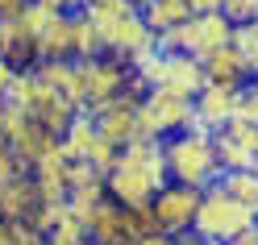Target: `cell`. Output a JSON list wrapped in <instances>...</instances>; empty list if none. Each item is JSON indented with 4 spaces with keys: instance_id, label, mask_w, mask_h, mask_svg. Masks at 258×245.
Masks as SVG:
<instances>
[{
    "instance_id": "6da1fadb",
    "label": "cell",
    "mask_w": 258,
    "mask_h": 245,
    "mask_svg": "<svg viewBox=\"0 0 258 245\" xmlns=\"http://www.w3.org/2000/svg\"><path fill=\"white\" fill-rule=\"evenodd\" d=\"M163 154H167V175L171 183H187V187H213L221 179V162H217V145L213 133L200 125L183 129V133L163 137Z\"/></svg>"
},
{
    "instance_id": "7a4b0ae2",
    "label": "cell",
    "mask_w": 258,
    "mask_h": 245,
    "mask_svg": "<svg viewBox=\"0 0 258 245\" xmlns=\"http://www.w3.org/2000/svg\"><path fill=\"white\" fill-rule=\"evenodd\" d=\"M254 224H258L254 212H250L246 204H237L221 183H213V187H204V195H200V208H196V224H191V233L204 237V241L229 245L237 233H246V228H254Z\"/></svg>"
},
{
    "instance_id": "3957f363",
    "label": "cell",
    "mask_w": 258,
    "mask_h": 245,
    "mask_svg": "<svg viewBox=\"0 0 258 245\" xmlns=\"http://www.w3.org/2000/svg\"><path fill=\"white\" fill-rule=\"evenodd\" d=\"M196 125V100L171 88H150L138 104V137H171Z\"/></svg>"
},
{
    "instance_id": "277c9868",
    "label": "cell",
    "mask_w": 258,
    "mask_h": 245,
    "mask_svg": "<svg viewBox=\"0 0 258 245\" xmlns=\"http://www.w3.org/2000/svg\"><path fill=\"white\" fill-rule=\"evenodd\" d=\"M75 62H79V75H84V92H88L84 112L100 108V104H108V100H117L121 92H138V96L150 92V88L134 75V67L121 62L117 54H96V58H75Z\"/></svg>"
},
{
    "instance_id": "5b68a950",
    "label": "cell",
    "mask_w": 258,
    "mask_h": 245,
    "mask_svg": "<svg viewBox=\"0 0 258 245\" xmlns=\"http://www.w3.org/2000/svg\"><path fill=\"white\" fill-rule=\"evenodd\" d=\"M100 25V42H104V54H117L121 62L138 67L142 58L154 50V29L146 25L142 9H129V13H108V17H96Z\"/></svg>"
},
{
    "instance_id": "8992f818",
    "label": "cell",
    "mask_w": 258,
    "mask_h": 245,
    "mask_svg": "<svg viewBox=\"0 0 258 245\" xmlns=\"http://www.w3.org/2000/svg\"><path fill=\"white\" fill-rule=\"evenodd\" d=\"M163 183H171V179L154 175L150 167H138V162H129V158H117V167L104 175L108 200L121 204V208H150V200L158 195Z\"/></svg>"
},
{
    "instance_id": "52a82bcc",
    "label": "cell",
    "mask_w": 258,
    "mask_h": 245,
    "mask_svg": "<svg viewBox=\"0 0 258 245\" xmlns=\"http://www.w3.org/2000/svg\"><path fill=\"white\" fill-rule=\"evenodd\" d=\"M200 187H187V183H163L158 195L150 200V212L163 233L171 237H183L191 233V224H196V208H200Z\"/></svg>"
},
{
    "instance_id": "ba28073f",
    "label": "cell",
    "mask_w": 258,
    "mask_h": 245,
    "mask_svg": "<svg viewBox=\"0 0 258 245\" xmlns=\"http://www.w3.org/2000/svg\"><path fill=\"white\" fill-rule=\"evenodd\" d=\"M138 104H142V96H138V92H121L117 100H108V104H100V108H92L88 117L96 121V133H100V141H108V145H117V150H125V145L138 137Z\"/></svg>"
},
{
    "instance_id": "9c48e42d",
    "label": "cell",
    "mask_w": 258,
    "mask_h": 245,
    "mask_svg": "<svg viewBox=\"0 0 258 245\" xmlns=\"http://www.w3.org/2000/svg\"><path fill=\"white\" fill-rule=\"evenodd\" d=\"M229 42H233V21L225 13H196L191 21L179 25V50L191 58H208Z\"/></svg>"
},
{
    "instance_id": "30bf717a",
    "label": "cell",
    "mask_w": 258,
    "mask_h": 245,
    "mask_svg": "<svg viewBox=\"0 0 258 245\" xmlns=\"http://www.w3.org/2000/svg\"><path fill=\"white\" fill-rule=\"evenodd\" d=\"M241 112V88H225V84H204V92L196 96V125L217 133Z\"/></svg>"
},
{
    "instance_id": "8fae6325",
    "label": "cell",
    "mask_w": 258,
    "mask_h": 245,
    "mask_svg": "<svg viewBox=\"0 0 258 245\" xmlns=\"http://www.w3.org/2000/svg\"><path fill=\"white\" fill-rule=\"evenodd\" d=\"M34 71L58 92V100H67L75 112H84L88 92H84V75H79V62L75 58H46V62H34Z\"/></svg>"
},
{
    "instance_id": "7c38bea8",
    "label": "cell",
    "mask_w": 258,
    "mask_h": 245,
    "mask_svg": "<svg viewBox=\"0 0 258 245\" xmlns=\"http://www.w3.org/2000/svg\"><path fill=\"white\" fill-rule=\"evenodd\" d=\"M204 62L200 58H191V54H183V50H171V54H163V71H158V88H171V92H183V96H196L204 92Z\"/></svg>"
},
{
    "instance_id": "4fadbf2b",
    "label": "cell",
    "mask_w": 258,
    "mask_h": 245,
    "mask_svg": "<svg viewBox=\"0 0 258 245\" xmlns=\"http://www.w3.org/2000/svg\"><path fill=\"white\" fill-rule=\"evenodd\" d=\"M9 145H13V154L21 158V167H25V171H34L50 150H58V137H54L38 117H29V121L17 129V133L9 137Z\"/></svg>"
},
{
    "instance_id": "5bb4252c",
    "label": "cell",
    "mask_w": 258,
    "mask_h": 245,
    "mask_svg": "<svg viewBox=\"0 0 258 245\" xmlns=\"http://www.w3.org/2000/svg\"><path fill=\"white\" fill-rule=\"evenodd\" d=\"M67 171H71V158L62 154V150H50L34 171H29V175H34V183H38V195H42L46 204H67V195H71Z\"/></svg>"
},
{
    "instance_id": "9a60e30c",
    "label": "cell",
    "mask_w": 258,
    "mask_h": 245,
    "mask_svg": "<svg viewBox=\"0 0 258 245\" xmlns=\"http://www.w3.org/2000/svg\"><path fill=\"white\" fill-rule=\"evenodd\" d=\"M204 62V79L208 84H225V88H246L250 84V62L241 58V50L229 42V46H221V50H213L208 58H200Z\"/></svg>"
},
{
    "instance_id": "2e32d148",
    "label": "cell",
    "mask_w": 258,
    "mask_h": 245,
    "mask_svg": "<svg viewBox=\"0 0 258 245\" xmlns=\"http://www.w3.org/2000/svg\"><path fill=\"white\" fill-rule=\"evenodd\" d=\"M84 224H88L92 245H125L129 241V233H125V208L112 204V200H104L92 216H84Z\"/></svg>"
},
{
    "instance_id": "e0dca14e",
    "label": "cell",
    "mask_w": 258,
    "mask_h": 245,
    "mask_svg": "<svg viewBox=\"0 0 258 245\" xmlns=\"http://www.w3.org/2000/svg\"><path fill=\"white\" fill-rule=\"evenodd\" d=\"M0 58H9L17 71L38 62V38L21 21H0Z\"/></svg>"
},
{
    "instance_id": "ac0fdd59",
    "label": "cell",
    "mask_w": 258,
    "mask_h": 245,
    "mask_svg": "<svg viewBox=\"0 0 258 245\" xmlns=\"http://www.w3.org/2000/svg\"><path fill=\"white\" fill-rule=\"evenodd\" d=\"M38 204H42V195H38L34 175H17L5 183V220H29Z\"/></svg>"
},
{
    "instance_id": "d6986e66",
    "label": "cell",
    "mask_w": 258,
    "mask_h": 245,
    "mask_svg": "<svg viewBox=\"0 0 258 245\" xmlns=\"http://www.w3.org/2000/svg\"><path fill=\"white\" fill-rule=\"evenodd\" d=\"M104 54V42H100V25L88 9L71 13V58H96Z\"/></svg>"
},
{
    "instance_id": "ffe728a7",
    "label": "cell",
    "mask_w": 258,
    "mask_h": 245,
    "mask_svg": "<svg viewBox=\"0 0 258 245\" xmlns=\"http://www.w3.org/2000/svg\"><path fill=\"white\" fill-rule=\"evenodd\" d=\"M46 58H71V13H58L38 34V62Z\"/></svg>"
},
{
    "instance_id": "44dd1931",
    "label": "cell",
    "mask_w": 258,
    "mask_h": 245,
    "mask_svg": "<svg viewBox=\"0 0 258 245\" xmlns=\"http://www.w3.org/2000/svg\"><path fill=\"white\" fill-rule=\"evenodd\" d=\"M142 17H146V25L154 34H163V29H175V25L191 21V5L187 0H146L142 5Z\"/></svg>"
},
{
    "instance_id": "7402d4cb",
    "label": "cell",
    "mask_w": 258,
    "mask_h": 245,
    "mask_svg": "<svg viewBox=\"0 0 258 245\" xmlns=\"http://www.w3.org/2000/svg\"><path fill=\"white\" fill-rule=\"evenodd\" d=\"M96 137H100V133H96V121L88 117V112H79V117L71 121V129L58 137V150L67 154L71 162H79V158H88V154H92Z\"/></svg>"
},
{
    "instance_id": "603a6c76",
    "label": "cell",
    "mask_w": 258,
    "mask_h": 245,
    "mask_svg": "<svg viewBox=\"0 0 258 245\" xmlns=\"http://www.w3.org/2000/svg\"><path fill=\"white\" fill-rule=\"evenodd\" d=\"M217 183L233 195L237 204H246L254 216H258V167H241V171H221Z\"/></svg>"
},
{
    "instance_id": "cb8c5ba5",
    "label": "cell",
    "mask_w": 258,
    "mask_h": 245,
    "mask_svg": "<svg viewBox=\"0 0 258 245\" xmlns=\"http://www.w3.org/2000/svg\"><path fill=\"white\" fill-rule=\"evenodd\" d=\"M50 245H92V237H88V224L75 216V212L67 208L62 216L54 220V228H50Z\"/></svg>"
},
{
    "instance_id": "d4e9b609",
    "label": "cell",
    "mask_w": 258,
    "mask_h": 245,
    "mask_svg": "<svg viewBox=\"0 0 258 245\" xmlns=\"http://www.w3.org/2000/svg\"><path fill=\"white\" fill-rule=\"evenodd\" d=\"M217 133H225L237 150H246L254 162H258V121H250V117H233L225 129H217Z\"/></svg>"
},
{
    "instance_id": "484cf974",
    "label": "cell",
    "mask_w": 258,
    "mask_h": 245,
    "mask_svg": "<svg viewBox=\"0 0 258 245\" xmlns=\"http://www.w3.org/2000/svg\"><path fill=\"white\" fill-rule=\"evenodd\" d=\"M233 46L241 50V58L250 62V75H258V21L233 25Z\"/></svg>"
},
{
    "instance_id": "4316f807",
    "label": "cell",
    "mask_w": 258,
    "mask_h": 245,
    "mask_svg": "<svg viewBox=\"0 0 258 245\" xmlns=\"http://www.w3.org/2000/svg\"><path fill=\"white\" fill-rule=\"evenodd\" d=\"M125 233H129V241H142V237H150V233H158V220H154V212L150 208H125Z\"/></svg>"
},
{
    "instance_id": "83f0119b",
    "label": "cell",
    "mask_w": 258,
    "mask_h": 245,
    "mask_svg": "<svg viewBox=\"0 0 258 245\" xmlns=\"http://www.w3.org/2000/svg\"><path fill=\"white\" fill-rule=\"evenodd\" d=\"M117 158H121V150H117V145H108V141H100V137H96L92 154H88V162H92L96 171H100V175H108L112 167H117Z\"/></svg>"
},
{
    "instance_id": "f1b7e54d",
    "label": "cell",
    "mask_w": 258,
    "mask_h": 245,
    "mask_svg": "<svg viewBox=\"0 0 258 245\" xmlns=\"http://www.w3.org/2000/svg\"><path fill=\"white\" fill-rule=\"evenodd\" d=\"M225 17L233 25H246V21H258V0H225Z\"/></svg>"
},
{
    "instance_id": "f546056e",
    "label": "cell",
    "mask_w": 258,
    "mask_h": 245,
    "mask_svg": "<svg viewBox=\"0 0 258 245\" xmlns=\"http://www.w3.org/2000/svg\"><path fill=\"white\" fill-rule=\"evenodd\" d=\"M9 245H50V233H42V228L25 224V220H13V241Z\"/></svg>"
},
{
    "instance_id": "4dcf8cb0",
    "label": "cell",
    "mask_w": 258,
    "mask_h": 245,
    "mask_svg": "<svg viewBox=\"0 0 258 245\" xmlns=\"http://www.w3.org/2000/svg\"><path fill=\"white\" fill-rule=\"evenodd\" d=\"M17 175H29V171L21 167V158L13 154V145L0 137V183H9V179H17Z\"/></svg>"
},
{
    "instance_id": "1f68e13d",
    "label": "cell",
    "mask_w": 258,
    "mask_h": 245,
    "mask_svg": "<svg viewBox=\"0 0 258 245\" xmlns=\"http://www.w3.org/2000/svg\"><path fill=\"white\" fill-rule=\"evenodd\" d=\"M84 9L92 13V17H108V13H129L138 5H134V0H84Z\"/></svg>"
},
{
    "instance_id": "d6a6232c",
    "label": "cell",
    "mask_w": 258,
    "mask_h": 245,
    "mask_svg": "<svg viewBox=\"0 0 258 245\" xmlns=\"http://www.w3.org/2000/svg\"><path fill=\"white\" fill-rule=\"evenodd\" d=\"M237 117H250V121H258V75L250 79L246 88H241V112Z\"/></svg>"
},
{
    "instance_id": "836d02e7",
    "label": "cell",
    "mask_w": 258,
    "mask_h": 245,
    "mask_svg": "<svg viewBox=\"0 0 258 245\" xmlns=\"http://www.w3.org/2000/svg\"><path fill=\"white\" fill-rule=\"evenodd\" d=\"M29 0H0V21H17Z\"/></svg>"
},
{
    "instance_id": "e575fe53",
    "label": "cell",
    "mask_w": 258,
    "mask_h": 245,
    "mask_svg": "<svg viewBox=\"0 0 258 245\" xmlns=\"http://www.w3.org/2000/svg\"><path fill=\"white\" fill-rule=\"evenodd\" d=\"M13 79H17V67H13L9 58H0V96L9 92V84H13Z\"/></svg>"
},
{
    "instance_id": "d590c367",
    "label": "cell",
    "mask_w": 258,
    "mask_h": 245,
    "mask_svg": "<svg viewBox=\"0 0 258 245\" xmlns=\"http://www.w3.org/2000/svg\"><path fill=\"white\" fill-rule=\"evenodd\" d=\"M187 5H191V17H196V13H221L225 0H187Z\"/></svg>"
},
{
    "instance_id": "8d00e7d4",
    "label": "cell",
    "mask_w": 258,
    "mask_h": 245,
    "mask_svg": "<svg viewBox=\"0 0 258 245\" xmlns=\"http://www.w3.org/2000/svg\"><path fill=\"white\" fill-rule=\"evenodd\" d=\"M138 245H175V237H171V233H163V228H158V233H150V237H142Z\"/></svg>"
},
{
    "instance_id": "74e56055",
    "label": "cell",
    "mask_w": 258,
    "mask_h": 245,
    "mask_svg": "<svg viewBox=\"0 0 258 245\" xmlns=\"http://www.w3.org/2000/svg\"><path fill=\"white\" fill-rule=\"evenodd\" d=\"M229 245H258V224H254V228H246V233H237Z\"/></svg>"
},
{
    "instance_id": "f35d334b",
    "label": "cell",
    "mask_w": 258,
    "mask_h": 245,
    "mask_svg": "<svg viewBox=\"0 0 258 245\" xmlns=\"http://www.w3.org/2000/svg\"><path fill=\"white\" fill-rule=\"evenodd\" d=\"M175 245H217V241H204L196 233H183V237H175Z\"/></svg>"
},
{
    "instance_id": "ab89813d",
    "label": "cell",
    "mask_w": 258,
    "mask_h": 245,
    "mask_svg": "<svg viewBox=\"0 0 258 245\" xmlns=\"http://www.w3.org/2000/svg\"><path fill=\"white\" fill-rule=\"evenodd\" d=\"M54 5H58L62 13H79V9H84V0H54Z\"/></svg>"
},
{
    "instance_id": "60d3db41",
    "label": "cell",
    "mask_w": 258,
    "mask_h": 245,
    "mask_svg": "<svg viewBox=\"0 0 258 245\" xmlns=\"http://www.w3.org/2000/svg\"><path fill=\"white\" fill-rule=\"evenodd\" d=\"M13 241V220H0V245Z\"/></svg>"
},
{
    "instance_id": "b9f144b4",
    "label": "cell",
    "mask_w": 258,
    "mask_h": 245,
    "mask_svg": "<svg viewBox=\"0 0 258 245\" xmlns=\"http://www.w3.org/2000/svg\"><path fill=\"white\" fill-rule=\"evenodd\" d=\"M0 220H5V183H0Z\"/></svg>"
},
{
    "instance_id": "7bdbcfd3",
    "label": "cell",
    "mask_w": 258,
    "mask_h": 245,
    "mask_svg": "<svg viewBox=\"0 0 258 245\" xmlns=\"http://www.w3.org/2000/svg\"><path fill=\"white\" fill-rule=\"evenodd\" d=\"M134 5H138V9H142V5H146V0H134Z\"/></svg>"
}]
</instances>
